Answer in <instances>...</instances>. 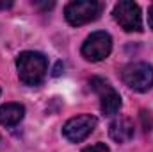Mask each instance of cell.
<instances>
[{
    "label": "cell",
    "mask_w": 153,
    "mask_h": 152,
    "mask_svg": "<svg viewBox=\"0 0 153 152\" xmlns=\"http://www.w3.org/2000/svg\"><path fill=\"white\" fill-rule=\"evenodd\" d=\"M18 77L27 86H38L43 82L48 70L46 57L39 52H22L16 59Z\"/></svg>",
    "instance_id": "obj_1"
},
{
    "label": "cell",
    "mask_w": 153,
    "mask_h": 152,
    "mask_svg": "<svg viewBox=\"0 0 153 152\" xmlns=\"http://www.w3.org/2000/svg\"><path fill=\"white\" fill-rule=\"evenodd\" d=\"M103 11V4L102 2H94V0H75L70 2L64 9L66 20L70 25H85L89 22H94Z\"/></svg>",
    "instance_id": "obj_2"
},
{
    "label": "cell",
    "mask_w": 153,
    "mask_h": 152,
    "mask_svg": "<svg viewBox=\"0 0 153 152\" xmlns=\"http://www.w3.org/2000/svg\"><path fill=\"white\" fill-rule=\"evenodd\" d=\"M123 81L134 91L144 93L153 84V68L148 63H130L123 68Z\"/></svg>",
    "instance_id": "obj_3"
},
{
    "label": "cell",
    "mask_w": 153,
    "mask_h": 152,
    "mask_svg": "<svg viewBox=\"0 0 153 152\" xmlns=\"http://www.w3.org/2000/svg\"><path fill=\"white\" fill-rule=\"evenodd\" d=\"M114 20L126 32H139L143 31V14L137 4L130 0H121L114 5Z\"/></svg>",
    "instance_id": "obj_4"
},
{
    "label": "cell",
    "mask_w": 153,
    "mask_h": 152,
    "mask_svg": "<svg viewBox=\"0 0 153 152\" xmlns=\"http://www.w3.org/2000/svg\"><path fill=\"white\" fill-rule=\"evenodd\" d=\"M91 88L98 93L100 97V108L105 116H114L121 109V97L114 88L102 77H93L89 81Z\"/></svg>",
    "instance_id": "obj_5"
},
{
    "label": "cell",
    "mask_w": 153,
    "mask_h": 152,
    "mask_svg": "<svg viewBox=\"0 0 153 152\" xmlns=\"http://www.w3.org/2000/svg\"><path fill=\"white\" fill-rule=\"evenodd\" d=\"M111 50H112V38L103 31L93 32L82 45V56L87 61H94V63L105 59L111 54Z\"/></svg>",
    "instance_id": "obj_6"
},
{
    "label": "cell",
    "mask_w": 153,
    "mask_h": 152,
    "mask_svg": "<svg viewBox=\"0 0 153 152\" xmlns=\"http://www.w3.org/2000/svg\"><path fill=\"white\" fill-rule=\"evenodd\" d=\"M98 120L93 114H78L70 118L64 127H62V134L66 136V140H70L71 143H80L82 140H85L96 127Z\"/></svg>",
    "instance_id": "obj_7"
},
{
    "label": "cell",
    "mask_w": 153,
    "mask_h": 152,
    "mask_svg": "<svg viewBox=\"0 0 153 152\" xmlns=\"http://www.w3.org/2000/svg\"><path fill=\"white\" fill-rule=\"evenodd\" d=\"M109 134L117 143L130 141L134 138V123H132V120L130 118H123V116L116 118L111 123V127H109Z\"/></svg>",
    "instance_id": "obj_8"
},
{
    "label": "cell",
    "mask_w": 153,
    "mask_h": 152,
    "mask_svg": "<svg viewBox=\"0 0 153 152\" xmlns=\"http://www.w3.org/2000/svg\"><path fill=\"white\" fill-rule=\"evenodd\" d=\"M25 108L22 104H5L0 108V123L4 127H14L23 120Z\"/></svg>",
    "instance_id": "obj_9"
},
{
    "label": "cell",
    "mask_w": 153,
    "mask_h": 152,
    "mask_svg": "<svg viewBox=\"0 0 153 152\" xmlns=\"http://www.w3.org/2000/svg\"><path fill=\"white\" fill-rule=\"evenodd\" d=\"M82 152H109V147L105 143H94V145L85 147Z\"/></svg>",
    "instance_id": "obj_10"
},
{
    "label": "cell",
    "mask_w": 153,
    "mask_h": 152,
    "mask_svg": "<svg viewBox=\"0 0 153 152\" xmlns=\"http://www.w3.org/2000/svg\"><path fill=\"white\" fill-rule=\"evenodd\" d=\"M148 23H150V27L153 29V5L150 7V11H148Z\"/></svg>",
    "instance_id": "obj_11"
},
{
    "label": "cell",
    "mask_w": 153,
    "mask_h": 152,
    "mask_svg": "<svg viewBox=\"0 0 153 152\" xmlns=\"http://www.w3.org/2000/svg\"><path fill=\"white\" fill-rule=\"evenodd\" d=\"M13 7V2H0V9H9Z\"/></svg>",
    "instance_id": "obj_12"
}]
</instances>
